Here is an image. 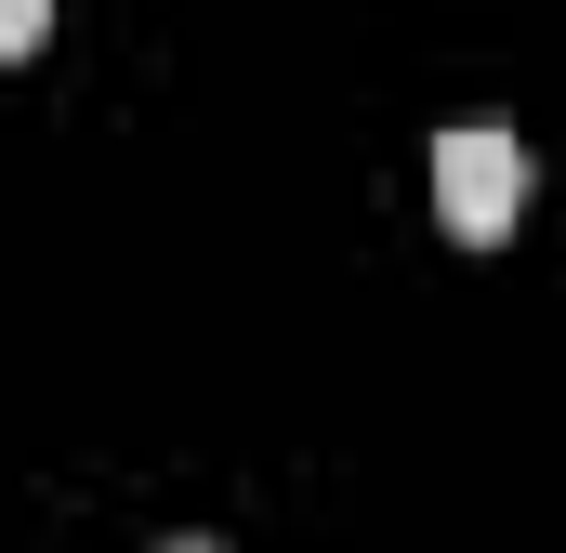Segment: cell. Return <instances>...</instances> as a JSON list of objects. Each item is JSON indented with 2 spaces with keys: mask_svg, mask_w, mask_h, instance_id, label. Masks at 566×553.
<instances>
[{
  "mask_svg": "<svg viewBox=\"0 0 566 553\" xmlns=\"http://www.w3.org/2000/svg\"><path fill=\"white\" fill-rule=\"evenodd\" d=\"M434 211H448V238H514L527 225V145L488 133V119H461V133H434Z\"/></svg>",
  "mask_w": 566,
  "mask_h": 553,
  "instance_id": "6da1fadb",
  "label": "cell"
},
{
  "mask_svg": "<svg viewBox=\"0 0 566 553\" xmlns=\"http://www.w3.org/2000/svg\"><path fill=\"white\" fill-rule=\"evenodd\" d=\"M40 27H53V0H0V66H13V53H40Z\"/></svg>",
  "mask_w": 566,
  "mask_h": 553,
  "instance_id": "7a4b0ae2",
  "label": "cell"
},
{
  "mask_svg": "<svg viewBox=\"0 0 566 553\" xmlns=\"http://www.w3.org/2000/svg\"><path fill=\"white\" fill-rule=\"evenodd\" d=\"M171 553H211V541H171Z\"/></svg>",
  "mask_w": 566,
  "mask_h": 553,
  "instance_id": "3957f363",
  "label": "cell"
}]
</instances>
